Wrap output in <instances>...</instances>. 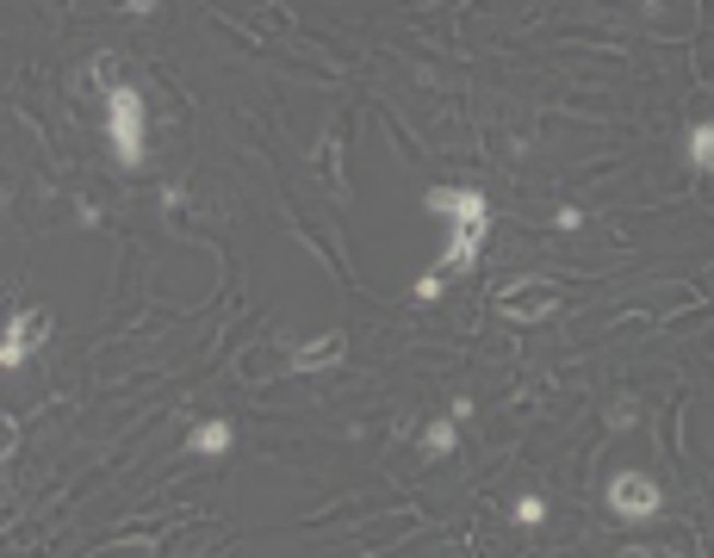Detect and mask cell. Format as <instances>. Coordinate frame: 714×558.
Segmentation results:
<instances>
[{
	"instance_id": "9",
	"label": "cell",
	"mask_w": 714,
	"mask_h": 558,
	"mask_svg": "<svg viewBox=\"0 0 714 558\" xmlns=\"http://www.w3.org/2000/svg\"><path fill=\"white\" fill-rule=\"evenodd\" d=\"M683 155H690L695 174L714 168V124H709V118H702V124H690V136H683Z\"/></svg>"
},
{
	"instance_id": "5",
	"label": "cell",
	"mask_w": 714,
	"mask_h": 558,
	"mask_svg": "<svg viewBox=\"0 0 714 558\" xmlns=\"http://www.w3.org/2000/svg\"><path fill=\"white\" fill-rule=\"evenodd\" d=\"M498 310L510 317V323H541V317L560 310V292L547 286V280H516V286L498 292Z\"/></svg>"
},
{
	"instance_id": "7",
	"label": "cell",
	"mask_w": 714,
	"mask_h": 558,
	"mask_svg": "<svg viewBox=\"0 0 714 558\" xmlns=\"http://www.w3.org/2000/svg\"><path fill=\"white\" fill-rule=\"evenodd\" d=\"M336 360H342V329H329L324 342L299 347V354H292V372H324V366H336Z\"/></svg>"
},
{
	"instance_id": "4",
	"label": "cell",
	"mask_w": 714,
	"mask_h": 558,
	"mask_svg": "<svg viewBox=\"0 0 714 558\" xmlns=\"http://www.w3.org/2000/svg\"><path fill=\"white\" fill-rule=\"evenodd\" d=\"M609 509H616L621 521H653L658 509H665V497H658V484L646 478V472H616V478H609Z\"/></svg>"
},
{
	"instance_id": "2",
	"label": "cell",
	"mask_w": 714,
	"mask_h": 558,
	"mask_svg": "<svg viewBox=\"0 0 714 558\" xmlns=\"http://www.w3.org/2000/svg\"><path fill=\"white\" fill-rule=\"evenodd\" d=\"M143 131H150V112H143V94L131 81H113L106 87V136H113V155L125 168L143 162Z\"/></svg>"
},
{
	"instance_id": "13",
	"label": "cell",
	"mask_w": 714,
	"mask_h": 558,
	"mask_svg": "<svg viewBox=\"0 0 714 558\" xmlns=\"http://www.w3.org/2000/svg\"><path fill=\"white\" fill-rule=\"evenodd\" d=\"M13 447H20V428L7 423V428H0V460H7V453H13Z\"/></svg>"
},
{
	"instance_id": "6",
	"label": "cell",
	"mask_w": 714,
	"mask_h": 558,
	"mask_svg": "<svg viewBox=\"0 0 714 558\" xmlns=\"http://www.w3.org/2000/svg\"><path fill=\"white\" fill-rule=\"evenodd\" d=\"M231 441H236V428L224 423V416H206V423L187 435V453H199V460H224V453H231Z\"/></svg>"
},
{
	"instance_id": "14",
	"label": "cell",
	"mask_w": 714,
	"mask_h": 558,
	"mask_svg": "<svg viewBox=\"0 0 714 558\" xmlns=\"http://www.w3.org/2000/svg\"><path fill=\"white\" fill-rule=\"evenodd\" d=\"M621 558H665V553H653V546H628Z\"/></svg>"
},
{
	"instance_id": "11",
	"label": "cell",
	"mask_w": 714,
	"mask_h": 558,
	"mask_svg": "<svg viewBox=\"0 0 714 558\" xmlns=\"http://www.w3.org/2000/svg\"><path fill=\"white\" fill-rule=\"evenodd\" d=\"M553 224H560V230H584V212H578V205H560V212H553Z\"/></svg>"
},
{
	"instance_id": "1",
	"label": "cell",
	"mask_w": 714,
	"mask_h": 558,
	"mask_svg": "<svg viewBox=\"0 0 714 558\" xmlns=\"http://www.w3.org/2000/svg\"><path fill=\"white\" fill-rule=\"evenodd\" d=\"M423 212L447 224L435 280L447 286V273H472V268H479V249H484V236H491V205H484L479 187H429Z\"/></svg>"
},
{
	"instance_id": "12",
	"label": "cell",
	"mask_w": 714,
	"mask_h": 558,
	"mask_svg": "<svg viewBox=\"0 0 714 558\" xmlns=\"http://www.w3.org/2000/svg\"><path fill=\"white\" fill-rule=\"evenodd\" d=\"M417 298H423V305H435V298H442V280H435V273H423V280H417Z\"/></svg>"
},
{
	"instance_id": "3",
	"label": "cell",
	"mask_w": 714,
	"mask_h": 558,
	"mask_svg": "<svg viewBox=\"0 0 714 558\" xmlns=\"http://www.w3.org/2000/svg\"><path fill=\"white\" fill-rule=\"evenodd\" d=\"M50 342V310L38 305H20V310H7V329H0V366L7 372H20L38 347Z\"/></svg>"
},
{
	"instance_id": "8",
	"label": "cell",
	"mask_w": 714,
	"mask_h": 558,
	"mask_svg": "<svg viewBox=\"0 0 714 558\" xmlns=\"http://www.w3.org/2000/svg\"><path fill=\"white\" fill-rule=\"evenodd\" d=\"M454 447H460V423H454V416H435V423L423 428V453L429 460H447Z\"/></svg>"
},
{
	"instance_id": "10",
	"label": "cell",
	"mask_w": 714,
	"mask_h": 558,
	"mask_svg": "<svg viewBox=\"0 0 714 558\" xmlns=\"http://www.w3.org/2000/svg\"><path fill=\"white\" fill-rule=\"evenodd\" d=\"M510 521H516V527H541V521H547V497H535V490L516 497V502H510Z\"/></svg>"
}]
</instances>
